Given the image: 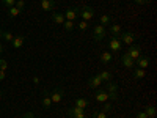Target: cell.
<instances>
[{
  "instance_id": "obj_1",
  "label": "cell",
  "mask_w": 157,
  "mask_h": 118,
  "mask_svg": "<svg viewBox=\"0 0 157 118\" xmlns=\"http://www.w3.org/2000/svg\"><path fill=\"white\" fill-rule=\"evenodd\" d=\"M94 8L93 6H90V5H83L82 8H78V16H82V19L83 21H91L94 18Z\"/></svg>"
},
{
  "instance_id": "obj_2",
  "label": "cell",
  "mask_w": 157,
  "mask_h": 118,
  "mask_svg": "<svg viewBox=\"0 0 157 118\" xmlns=\"http://www.w3.org/2000/svg\"><path fill=\"white\" fill-rule=\"evenodd\" d=\"M118 38L121 39V43H124V44H127V46H132L134 41L138 38V35H134L132 32H121Z\"/></svg>"
},
{
  "instance_id": "obj_3",
  "label": "cell",
  "mask_w": 157,
  "mask_h": 118,
  "mask_svg": "<svg viewBox=\"0 0 157 118\" xmlns=\"http://www.w3.org/2000/svg\"><path fill=\"white\" fill-rule=\"evenodd\" d=\"M105 35H107V29L104 27V25H101V24H96L94 29H93V39L94 41H101Z\"/></svg>"
},
{
  "instance_id": "obj_4",
  "label": "cell",
  "mask_w": 157,
  "mask_h": 118,
  "mask_svg": "<svg viewBox=\"0 0 157 118\" xmlns=\"http://www.w3.org/2000/svg\"><path fill=\"white\" fill-rule=\"evenodd\" d=\"M105 91H107V95H109V99H112V101H116L118 99V85L115 82H107Z\"/></svg>"
},
{
  "instance_id": "obj_5",
  "label": "cell",
  "mask_w": 157,
  "mask_h": 118,
  "mask_svg": "<svg viewBox=\"0 0 157 118\" xmlns=\"http://www.w3.org/2000/svg\"><path fill=\"white\" fill-rule=\"evenodd\" d=\"M63 95H64V90H63L61 87H57V88H54V91L50 93L52 104H60V101L63 99Z\"/></svg>"
},
{
  "instance_id": "obj_6",
  "label": "cell",
  "mask_w": 157,
  "mask_h": 118,
  "mask_svg": "<svg viewBox=\"0 0 157 118\" xmlns=\"http://www.w3.org/2000/svg\"><path fill=\"white\" fill-rule=\"evenodd\" d=\"M109 47H110V50H112V52H120V50H121V47H123L121 39L118 38V36H110Z\"/></svg>"
},
{
  "instance_id": "obj_7",
  "label": "cell",
  "mask_w": 157,
  "mask_h": 118,
  "mask_svg": "<svg viewBox=\"0 0 157 118\" xmlns=\"http://www.w3.org/2000/svg\"><path fill=\"white\" fill-rule=\"evenodd\" d=\"M63 14H64V19H66V21H75L78 18V8L77 6L68 8L66 11L63 13Z\"/></svg>"
},
{
  "instance_id": "obj_8",
  "label": "cell",
  "mask_w": 157,
  "mask_h": 118,
  "mask_svg": "<svg viewBox=\"0 0 157 118\" xmlns=\"http://www.w3.org/2000/svg\"><path fill=\"white\" fill-rule=\"evenodd\" d=\"M126 54H127L130 58H132V60H137V58L141 55V46H134V44H132V46L127 49Z\"/></svg>"
},
{
  "instance_id": "obj_9",
  "label": "cell",
  "mask_w": 157,
  "mask_h": 118,
  "mask_svg": "<svg viewBox=\"0 0 157 118\" xmlns=\"http://www.w3.org/2000/svg\"><path fill=\"white\" fill-rule=\"evenodd\" d=\"M94 99H96L98 102H107V101H109L107 91H105V90H102V88H98L96 95H94Z\"/></svg>"
},
{
  "instance_id": "obj_10",
  "label": "cell",
  "mask_w": 157,
  "mask_h": 118,
  "mask_svg": "<svg viewBox=\"0 0 157 118\" xmlns=\"http://www.w3.org/2000/svg\"><path fill=\"white\" fill-rule=\"evenodd\" d=\"M102 84H104V82L101 81V77H99L98 74H96V76H93V77H90V79H88V85H90L91 88H94V90H98V88H99V87H101Z\"/></svg>"
},
{
  "instance_id": "obj_11",
  "label": "cell",
  "mask_w": 157,
  "mask_h": 118,
  "mask_svg": "<svg viewBox=\"0 0 157 118\" xmlns=\"http://www.w3.org/2000/svg\"><path fill=\"white\" fill-rule=\"evenodd\" d=\"M121 63H123V66H124V68L132 69V68H134V65H135V60H132L127 54H124V55H123V58H121Z\"/></svg>"
},
{
  "instance_id": "obj_12",
  "label": "cell",
  "mask_w": 157,
  "mask_h": 118,
  "mask_svg": "<svg viewBox=\"0 0 157 118\" xmlns=\"http://www.w3.org/2000/svg\"><path fill=\"white\" fill-rule=\"evenodd\" d=\"M135 61L138 63V66H140L141 69H145V68L149 66V57H148V55H140Z\"/></svg>"
},
{
  "instance_id": "obj_13",
  "label": "cell",
  "mask_w": 157,
  "mask_h": 118,
  "mask_svg": "<svg viewBox=\"0 0 157 118\" xmlns=\"http://www.w3.org/2000/svg\"><path fill=\"white\" fill-rule=\"evenodd\" d=\"M13 47L14 49H19V47H22V44L25 43V36L24 35H17V36H14L13 38Z\"/></svg>"
},
{
  "instance_id": "obj_14",
  "label": "cell",
  "mask_w": 157,
  "mask_h": 118,
  "mask_svg": "<svg viewBox=\"0 0 157 118\" xmlns=\"http://www.w3.org/2000/svg\"><path fill=\"white\" fill-rule=\"evenodd\" d=\"M41 8L44 11H52L55 8V0H41Z\"/></svg>"
},
{
  "instance_id": "obj_15",
  "label": "cell",
  "mask_w": 157,
  "mask_h": 118,
  "mask_svg": "<svg viewBox=\"0 0 157 118\" xmlns=\"http://www.w3.org/2000/svg\"><path fill=\"white\" fill-rule=\"evenodd\" d=\"M52 21H54L57 25H63V22L64 21H66V19H64V14H63V13H52Z\"/></svg>"
},
{
  "instance_id": "obj_16",
  "label": "cell",
  "mask_w": 157,
  "mask_h": 118,
  "mask_svg": "<svg viewBox=\"0 0 157 118\" xmlns=\"http://www.w3.org/2000/svg\"><path fill=\"white\" fill-rule=\"evenodd\" d=\"M41 104H43V107H44V109H49V107L52 106V99H50V93H49V91H46V93H44Z\"/></svg>"
},
{
  "instance_id": "obj_17",
  "label": "cell",
  "mask_w": 157,
  "mask_h": 118,
  "mask_svg": "<svg viewBox=\"0 0 157 118\" xmlns=\"http://www.w3.org/2000/svg\"><path fill=\"white\" fill-rule=\"evenodd\" d=\"M98 76L101 77L102 82H110V81H112V73H110V71H105V69H104V71L98 73Z\"/></svg>"
},
{
  "instance_id": "obj_18",
  "label": "cell",
  "mask_w": 157,
  "mask_h": 118,
  "mask_svg": "<svg viewBox=\"0 0 157 118\" xmlns=\"http://www.w3.org/2000/svg\"><path fill=\"white\" fill-rule=\"evenodd\" d=\"M112 60H113V55H112L110 50H105V52H102V54H101V61L102 63H110Z\"/></svg>"
},
{
  "instance_id": "obj_19",
  "label": "cell",
  "mask_w": 157,
  "mask_h": 118,
  "mask_svg": "<svg viewBox=\"0 0 157 118\" xmlns=\"http://www.w3.org/2000/svg\"><path fill=\"white\" fill-rule=\"evenodd\" d=\"M88 104H90V102H88V99H85V98H75V106H77V107H80V109L85 110V109L88 107Z\"/></svg>"
},
{
  "instance_id": "obj_20",
  "label": "cell",
  "mask_w": 157,
  "mask_h": 118,
  "mask_svg": "<svg viewBox=\"0 0 157 118\" xmlns=\"http://www.w3.org/2000/svg\"><path fill=\"white\" fill-rule=\"evenodd\" d=\"M121 32H123V29H121L118 24L110 25V35H112V36H120V33H121Z\"/></svg>"
},
{
  "instance_id": "obj_21",
  "label": "cell",
  "mask_w": 157,
  "mask_h": 118,
  "mask_svg": "<svg viewBox=\"0 0 157 118\" xmlns=\"http://www.w3.org/2000/svg\"><path fill=\"white\" fill-rule=\"evenodd\" d=\"M21 14V10L16 6H10L8 8V18H17Z\"/></svg>"
},
{
  "instance_id": "obj_22",
  "label": "cell",
  "mask_w": 157,
  "mask_h": 118,
  "mask_svg": "<svg viewBox=\"0 0 157 118\" xmlns=\"http://www.w3.org/2000/svg\"><path fill=\"white\" fill-rule=\"evenodd\" d=\"M99 22H101V25L107 27V25H110V22H112V16L110 14H102L101 19H99Z\"/></svg>"
},
{
  "instance_id": "obj_23",
  "label": "cell",
  "mask_w": 157,
  "mask_h": 118,
  "mask_svg": "<svg viewBox=\"0 0 157 118\" xmlns=\"http://www.w3.org/2000/svg\"><path fill=\"white\" fill-rule=\"evenodd\" d=\"M82 112H85V110H83V109H80V107H77V106H74V107H71V109L68 110V115H69L71 118H74L75 115L82 113Z\"/></svg>"
},
{
  "instance_id": "obj_24",
  "label": "cell",
  "mask_w": 157,
  "mask_h": 118,
  "mask_svg": "<svg viewBox=\"0 0 157 118\" xmlns=\"http://www.w3.org/2000/svg\"><path fill=\"white\" fill-rule=\"evenodd\" d=\"M145 113H146L148 118H154V116H155V107H154V106H146Z\"/></svg>"
},
{
  "instance_id": "obj_25",
  "label": "cell",
  "mask_w": 157,
  "mask_h": 118,
  "mask_svg": "<svg viewBox=\"0 0 157 118\" xmlns=\"http://www.w3.org/2000/svg\"><path fill=\"white\" fill-rule=\"evenodd\" d=\"M63 27L66 32H72L74 30V21H64L63 22Z\"/></svg>"
},
{
  "instance_id": "obj_26",
  "label": "cell",
  "mask_w": 157,
  "mask_h": 118,
  "mask_svg": "<svg viewBox=\"0 0 157 118\" xmlns=\"http://www.w3.org/2000/svg\"><path fill=\"white\" fill-rule=\"evenodd\" d=\"M146 76V73H145V69H141V68H137L135 71H134V77L135 79H143Z\"/></svg>"
},
{
  "instance_id": "obj_27",
  "label": "cell",
  "mask_w": 157,
  "mask_h": 118,
  "mask_svg": "<svg viewBox=\"0 0 157 118\" xmlns=\"http://www.w3.org/2000/svg\"><path fill=\"white\" fill-rule=\"evenodd\" d=\"M6 43H10V41H13V38H14V35H13L11 32H3V36H2Z\"/></svg>"
},
{
  "instance_id": "obj_28",
  "label": "cell",
  "mask_w": 157,
  "mask_h": 118,
  "mask_svg": "<svg viewBox=\"0 0 157 118\" xmlns=\"http://www.w3.org/2000/svg\"><path fill=\"white\" fill-rule=\"evenodd\" d=\"M93 118H107V113L102 112V110H101V112H94V113H93Z\"/></svg>"
},
{
  "instance_id": "obj_29",
  "label": "cell",
  "mask_w": 157,
  "mask_h": 118,
  "mask_svg": "<svg viewBox=\"0 0 157 118\" xmlns=\"http://www.w3.org/2000/svg\"><path fill=\"white\" fill-rule=\"evenodd\" d=\"M2 3L6 6V8H10V6H14V3H16V0H2Z\"/></svg>"
},
{
  "instance_id": "obj_30",
  "label": "cell",
  "mask_w": 157,
  "mask_h": 118,
  "mask_svg": "<svg viewBox=\"0 0 157 118\" xmlns=\"http://www.w3.org/2000/svg\"><path fill=\"white\" fill-rule=\"evenodd\" d=\"M6 68H8V61H6L5 58H0V69L6 71Z\"/></svg>"
},
{
  "instance_id": "obj_31",
  "label": "cell",
  "mask_w": 157,
  "mask_h": 118,
  "mask_svg": "<svg viewBox=\"0 0 157 118\" xmlns=\"http://www.w3.org/2000/svg\"><path fill=\"white\" fill-rule=\"evenodd\" d=\"M14 6H16V8H19V10L22 11V10H24V6H25V2H24V0H16Z\"/></svg>"
},
{
  "instance_id": "obj_32",
  "label": "cell",
  "mask_w": 157,
  "mask_h": 118,
  "mask_svg": "<svg viewBox=\"0 0 157 118\" xmlns=\"http://www.w3.org/2000/svg\"><path fill=\"white\" fill-rule=\"evenodd\" d=\"M88 25H90V24H88L86 21H82V22H78V29H80V30H86Z\"/></svg>"
},
{
  "instance_id": "obj_33",
  "label": "cell",
  "mask_w": 157,
  "mask_h": 118,
  "mask_svg": "<svg viewBox=\"0 0 157 118\" xmlns=\"http://www.w3.org/2000/svg\"><path fill=\"white\" fill-rule=\"evenodd\" d=\"M110 110H112V104H110V102H105V104H104L102 112H105V113H107V112H110Z\"/></svg>"
},
{
  "instance_id": "obj_34",
  "label": "cell",
  "mask_w": 157,
  "mask_h": 118,
  "mask_svg": "<svg viewBox=\"0 0 157 118\" xmlns=\"http://www.w3.org/2000/svg\"><path fill=\"white\" fill-rule=\"evenodd\" d=\"M21 118H35V113L33 112H25Z\"/></svg>"
},
{
  "instance_id": "obj_35",
  "label": "cell",
  "mask_w": 157,
  "mask_h": 118,
  "mask_svg": "<svg viewBox=\"0 0 157 118\" xmlns=\"http://www.w3.org/2000/svg\"><path fill=\"white\" fill-rule=\"evenodd\" d=\"M135 118H148V116H146V113H145V112L141 110V112H138V113L135 115Z\"/></svg>"
},
{
  "instance_id": "obj_36",
  "label": "cell",
  "mask_w": 157,
  "mask_h": 118,
  "mask_svg": "<svg viewBox=\"0 0 157 118\" xmlns=\"http://www.w3.org/2000/svg\"><path fill=\"white\" fill-rule=\"evenodd\" d=\"M137 3H140V5H148L149 3V0H135Z\"/></svg>"
},
{
  "instance_id": "obj_37",
  "label": "cell",
  "mask_w": 157,
  "mask_h": 118,
  "mask_svg": "<svg viewBox=\"0 0 157 118\" xmlns=\"http://www.w3.org/2000/svg\"><path fill=\"white\" fill-rule=\"evenodd\" d=\"M3 79H5V71L0 69V81H3Z\"/></svg>"
},
{
  "instance_id": "obj_38",
  "label": "cell",
  "mask_w": 157,
  "mask_h": 118,
  "mask_svg": "<svg viewBox=\"0 0 157 118\" xmlns=\"http://www.w3.org/2000/svg\"><path fill=\"white\" fill-rule=\"evenodd\" d=\"M74 118H85V112H82V113H78V115H75Z\"/></svg>"
},
{
  "instance_id": "obj_39",
  "label": "cell",
  "mask_w": 157,
  "mask_h": 118,
  "mask_svg": "<svg viewBox=\"0 0 157 118\" xmlns=\"http://www.w3.org/2000/svg\"><path fill=\"white\" fill-rule=\"evenodd\" d=\"M33 82H35L36 85L39 84V77H38V76H35V77H33Z\"/></svg>"
},
{
  "instance_id": "obj_40",
  "label": "cell",
  "mask_w": 157,
  "mask_h": 118,
  "mask_svg": "<svg viewBox=\"0 0 157 118\" xmlns=\"http://www.w3.org/2000/svg\"><path fill=\"white\" fill-rule=\"evenodd\" d=\"M2 52H3V44L0 43V54H2Z\"/></svg>"
},
{
  "instance_id": "obj_41",
  "label": "cell",
  "mask_w": 157,
  "mask_h": 118,
  "mask_svg": "<svg viewBox=\"0 0 157 118\" xmlns=\"http://www.w3.org/2000/svg\"><path fill=\"white\" fill-rule=\"evenodd\" d=\"M2 36H3V30H2V29H0V38H2Z\"/></svg>"
},
{
  "instance_id": "obj_42",
  "label": "cell",
  "mask_w": 157,
  "mask_h": 118,
  "mask_svg": "<svg viewBox=\"0 0 157 118\" xmlns=\"http://www.w3.org/2000/svg\"><path fill=\"white\" fill-rule=\"evenodd\" d=\"M0 101H2V93H0Z\"/></svg>"
}]
</instances>
